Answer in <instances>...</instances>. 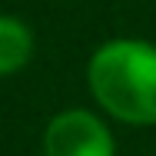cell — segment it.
<instances>
[{
  "label": "cell",
  "mask_w": 156,
  "mask_h": 156,
  "mask_svg": "<svg viewBox=\"0 0 156 156\" xmlns=\"http://www.w3.org/2000/svg\"><path fill=\"white\" fill-rule=\"evenodd\" d=\"M96 103L123 123H156V47L143 40L103 43L87 70Z\"/></svg>",
  "instance_id": "6da1fadb"
},
{
  "label": "cell",
  "mask_w": 156,
  "mask_h": 156,
  "mask_svg": "<svg viewBox=\"0 0 156 156\" xmlns=\"http://www.w3.org/2000/svg\"><path fill=\"white\" fill-rule=\"evenodd\" d=\"M43 156H113V136L93 113L66 110L47 126Z\"/></svg>",
  "instance_id": "7a4b0ae2"
},
{
  "label": "cell",
  "mask_w": 156,
  "mask_h": 156,
  "mask_svg": "<svg viewBox=\"0 0 156 156\" xmlns=\"http://www.w3.org/2000/svg\"><path fill=\"white\" fill-rule=\"evenodd\" d=\"M33 53V37L17 17H0V76L17 73Z\"/></svg>",
  "instance_id": "3957f363"
}]
</instances>
